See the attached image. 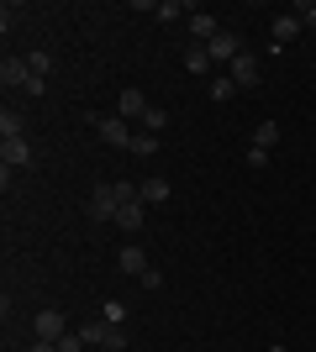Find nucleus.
<instances>
[{
	"label": "nucleus",
	"instance_id": "16",
	"mask_svg": "<svg viewBox=\"0 0 316 352\" xmlns=\"http://www.w3.org/2000/svg\"><path fill=\"white\" fill-rule=\"evenodd\" d=\"M185 69H190V74H206V69H211L206 43H190V47H185Z\"/></svg>",
	"mask_w": 316,
	"mask_h": 352
},
{
	"label": "nucleus",
	"instance_id": "22",
	"mask_svg": "<svg viewBox=\"0 0 316 352\" xmlns=\"http://www.w3.org/2000/svg\"><path fill=\"white\" fill-rule=\"evenodd\" d=\"M101 316H105L111 326H127V305H121V300H105V305H101Z\"/></svg>",
	"mask_w": 316,
	"mask_h": 352
},
{
	"label": "nucleus",
	"instance_id": "2",
	"mask_svg": "<svg viewBox=\"0 0 316 352\" xmlns=\"http://www.w3.org/2000/svg\"><path fill=\"white\" fill-rule=\"evenodd\" d=\"M116 210H121L116 179H111V184H95V195H90V216H95V221H111V226H116Z\"/></svg>",
	"mask_w": 316,
	"mask_h": 352
},
{
	"label": "nucleus",
	"instance_id": "12",
	"mask_svg": "<svg viewBox=\"0 0 316 352\" xmlns=\"http://www.w3.org/2000/svg\"><path fill=\"white\" fill-rule=\"evenodd\" d=\"M190 32H196V43H211V37L222 32V21H216V16H206V11H190Z\"/></svg>",
	"mask_w": 316,
	"mask_h": 352
},
{
	"label": "nucleus",
	"instance_id": "4",
	"mask_svg": "<svg viewBox=\"0 0 316 352\" xmlns=\"http://www.w3.org/2000/svg\"><path fill=\"white\" fill-rule=\"evenodd\" d=\"M32 331H37V342H63V337H69V326H63V310H37Z\"/></svg>",
	"mask_w": 316,
	"mask_h": 352
},
{
	"label": "nucleus",
	"instance_id": "11",
	"mask_svg": "<svg viewBox=\"0 0 316 352\" xmlns=\"http://www.w3.org/2000/svg\"><path fill=\"white\" fill-rule=\"evenodd\" d=\"M105 337H111V321H105V316H90V321L79 326V342H85V347H105Z\"/></svg>",
	"mask_w": 316,
	"mask_h": 352
},
{
	"label": "nucleus",
	"instance_id": "23",
	"mask_svg": "<svg viewBox=\"0 0 316 352\" xmlns=\"http://www.w3.org/2000/svg\"><path fill=\"white\" fill-rule=\"evenodd\" d=\"M27 69H32V79H48V69H53V58H48V53H27Z\"/></svg>",
	"mask_w": 316,
	"mask_h": 352
},
{
	"label": "nucleus",
	"instance_id": "13",
	"mask_svg": "<svg viewBox=\"0 0 316 352\" xmlns=\"http://www.w3.org/2000/svg\"><path fill=\"white\" fill-rule=\"evenodd\" d=\"M290 37H301V16H274V47H285Z\"/></svg>",
	"mask_w": 316,
	"mask_h": 352
},
{
	"label": "nucleus",
	"instance_id": "8",
	"mask_svg": "<svg viewBox=\"0 0 316 352\" xmlns=\"http://www.w3.org/2000/svg\"><path fill=\"white\" fill-rule=\"evenodd\" d=\"M116 263H121V274H132V279H143V274H148V252H143V248H137V242H127V248H121L116 252Z\"/></svg>",
	"mask_w": 316,
	"mask_h": 352
},
{
	"label": "nucleus",
	"instance_id": "24",
	"mask_svg": "<svg viewBox=\"0 0 316 352\" xmlns=\"http://www.w3.org/2000/svg\"><path fill=\"white\" fill-rule=\"evenodd\" d=\"M105 347H111V352H121V347H127V326H111V337H105Z\"/></svg>",
	"mask_w": 316,
	"mask_h": 352
},
{
	"label": "nucleus",
	"instance_id": "5",
	"mask_svg": "<svg viewBox=\"0 0 316 352\" xmlns=\"http://www.w3.org/2000/svg\"><path fill=\"white\" fill-rule=\"evenodd\" d=\"M206 53H211V63H232V58H238V53H242V37H238V32H216V37H211V43H206Z\"/></svg>",
	"mask_w": 316,
	"mask_h": 352
},
{
	"label": "nucleus",
	"instance_id": "6",
	"mask_svg": "<svg viewBox=\"0 0 316 352\" xmlns=\"http://www.w3.org/2000/svg\"><path fill=\"white\" fill-rule=\"evenodd\" d=\"M227 74H232V85H238V89H253V85H258V58L248 53V47H242L238 58L227 63Z\"/></svg>",
	"mask_w": 316,
	"mask_h": 352
},
{
	"label": "nucleus",
	"instance_id": "18",
	"mask_svg": "<svg viewBox=\"0 0 316 352\" xmlns=\"http://www.w3.org/2000/svg\"><path fill=\"white\" fill-rule=\"evenodd\" d=\"M274 142H280V121H258V132H253V147H264V153H269Z\"/></svg>",
	"mask_w": 316,
	"mask_h": 352
},
{
	"label": "nucleus",
	"instance_id": "7",
	"mask_svg": "<svg viewBox=\"0 0 316 352\" xmlns=\"http://www.w3.org/2000/svg\"><path fill=\"white\" fill-rule=\"evenodd\" d=\"M116 116L121 121H143L148 116V95H143V89H121L116 95Z\"/></svg>",
	"mask_w": 316,
	"mask_h": 352
},
{
	"label": "nucleus",
	"instance_id": "9",
	"mask_svg": "<svg viewBox=\"0 0 316 352\" xmlns=\"http://www.w3.org/2000/svg\"><path fill=\"white\" fill-rule=\"evenodd\" d=\"M27 79H32L27 58H0V85L6 89H27Z\"/></svg>",
	"mask_w": 316,
	"mask_h": 352
},
{
	"label": "nucleus",
	"instance_id": "28",
	"mask_svg": "<svg viewBox=\"0 0 316 352\" xmlns=\"http://www.w3.org/2000/svg\"><path fill=\"white\" fill-rule=\"evenodd\" d=\"M27 352H59V342H32Z\"/></svg>",
	"mask_w": 316,
	"mask_h": 352
},
{
	"label": "nucleus",
	"instance_id": "14",
	"mask_svg": "<svg viewBox=\"0 0 316 352\" xmlns=\"http://www.w3.org/2000/svg\"><path fill=\"white\" fill-rule=\"evenodd\" d=\"M206 95H211V100H222V105H232V100H238V85H232V74H216Z\"/></svg>",
	"mask_w": 316,
	"mask_h": 352
},
{
	"label": "nucleus",
	"instance_id": "26",
	"mask_svg": "<svg viewBox=\"0 0 316 352\" xmlns=\"http://www.w3.org/2000/svg\"><path fill=\"white\" fill-rule=\"evenodd\" d=\"M59 352H85V342H79V331H69V337L59 342Z\"/></svg>",
	"mask_w": 316,
	"mask_h": 352
},
{
	"label": "nucleus",
	"instance_id": "1",
	"mask_svg": "<svg viewBox=\"0 0 316 352\" xmlns=\"http://www.w3.org/2000/svg\"><path fill=\"white\" fill-rule=\"evenodd\" d=\"M95 137H101V142H111V147H127V153H132V121H121V116H101L95 121Z\"/></svg>",
	"mask_w": 316,
	"mask_h": 352
},
{
	"label": "nucleus",
	"instance_id": "21",
	"mask_svg": "<svg viewBox=\"0 0 316 352\" xmlns=\"http://www.w3.org/2000/svg\"><path fill=\"white\" fill-rule=\"evenodd\" d=\"M132 153H137V158H153V153H158V137H153V132H137L132 137Z\"/></svg>",
	"mask_w": 316,
	"mask_h": 352
},
{
	"label": "nucleus",
	"instance_id": "25",
	"mask_svg": "<svg viewBox=\"0 0 316 352\" xmlns=\"http://www.w3.org/2000/svg\"><path fill=\"white\" fill-rule=\"evenodd\" d=\"M137 284H143V289H164V274H158V268H148V274H143Z\"/></svg>",
	"mask_w": 316,
	"mask_h": 352
},
{
	"label": "nucleus",
	"instance_id": "17",
	"mask_svg": "<svg viewBox=\"0 0 316 352\" xmlns=\"http://www.w3.org/2000/svg\"><path fill=\"white\" fill-rule=\"evenodd\" d=\"M21 132H27V116L6 105V111H0V137H21Z\"/></svg>",
	"mask_w": 316,
	"mask_h": 352
},
{
	"label": "nucleus",
	"instance_id": "27",
	"mask_svg": "<svg viewBox=\"0 0 316 352\" xmlns=\"http://www.w3.org/2000/svg\"><path fill=\"white\" fill-rule=\"evenodd\" d=\"M295 16H301V27H316V0H311V6H301Z\"/></svg>",
	"mask_w": 316,
	"mask_h": 352
},
{
	"label": "nucleus",
	"instance_id": "15",
	"mask_svg": "<svg viewBox=\"0 0 316 352\" xmlns=\"http://www.w3.org/2000/svg\"><path fill=\"white\" fill-rule=\"evenodd\" d=\"M164 200H169V179H158V174L143 179V206H164Z\"/></svg>",
	"mask_w": 316,
	"mask_h": 352
},
{
	"label": "nucleus",
	"instance_id": "20",
	"mask_svg": "<svg viewBox=\"0 0 316 352\" xmlns=\"http://www.w3.org/2000/svg\"><path fill=\"white\" fill-rule=\"evenodd\" d=\"M164 126H169V111H164V105H148V116H143V132H153V137H158Z\"/></svg>",
	"mask_w": 316,
	"mask_h": 352
},
{
	"label": "nucleus",
	"instance_id": "10",
	"mask_svg": "<svg viewBox=\"0 0 316 352\" xmlns=\"http://www.w3.org/2000/svg\"><path fill=\"white\" fill-rule=\"evenodd\" d=\"M143 221H148V206H143V200H127V206H121L116 210V226H121V232H143Z\"/></svg>",
	"mask_w": 316,
	"mask_h": 352
},
{
	"label": "nucleus",
	"instance_id": "19",
	"mask_svg": "<svg viewBox=\"0 0 316 352\" xmlns=\"http://www.w3.org/2000/svg\"><path fill=\"white\" fill-rule=\"evenodd\" d=\"M153 16H158V21H180V16H190L180 6V0H153Z\"/></svg>",
	"mask_w": 316,
	"mask_h": 352
},
{
	"label": "nucleus",
	"instance_id": "3",
	"mask_svg": "<svg viewBox=\"0 0 316 352\" xmlns=\"http://www.w3.org/2000/svg\"><path fill=\"white\" fill-rule=\"evenodd\" d=\"M0 168H32V142L27 137H0Z\"/></svg>",
	"mask_w": 316,
	"mask_h": 352
},
{
	"label": "nucleus",
	"instance_id": "29",
	"mask_svg": "<svg viewBox=\"0 0 316 352\" xmlns=\"http://www.w3.org/2000/svg\"><path fill=\"white\" fill-rule=\"evenodd\" d=\"M269 352H290V347H280V342H274V347H269Z\"/></svg>",
	"mask_w": 316,
	"mask_h": 352
}]
</instances>
